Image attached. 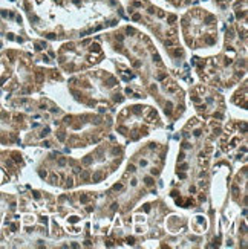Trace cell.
<instances>
[{"mask_svg":"<svg viewBox=\"0 0 248 249\" xmlns=\"http://www.w3.org/2000/svg\"><path fill=\"white\" fill-rule=\"evenodd\" d=\"M40 176L41 178H46V171H40Z\"/></svg>","mask_w":248,"mask_h":249,"instance_id":"6","label":"cell"},{"mask_svg":"<svg viewBox=\"0 0 248 249\" xmlns=\"http://www.w3.org/2000/svg\"><path fill=\"white\" fill-rule=\"evenodd\" d=\"M71 222L75 223V222H78V219H77V217H71Z\"/></svg>","mask_w":248,"mask_h":249,"instance_id":"7","label":"cell"},{"mask_svg":"<svg viewBox=\"0 0 248 249\" xmlns=\"http://www.w3.org/2000/svg\"><path fill=\"white\" fill-rule=\"evenodd\" d=\"M123 188V185H121V183H116V185L114 187V190H121Z\"/></svg>","mask_w":248,"mask_h":249,"instance_id":"4","label":"cell"},{"mask_svg":"<svg viewBox=\"0 0 248 249\" xmlns=\"http://www.w3.org/2000/svg\"><path fill=\"white\" fill-rule=\"evenodd\" d=\"M92 179H94V182H96V180H100V179H101V176L98 175V173H96V175H95V176H94Z\"/></svg>","mask_w":248,"mask_h":249,"instance_id":"2","label":"cell"},{"mask_svg":"<svg viewBox=\"0 0 248 249\" xmlns=\"http://www.w3.org/2000/svg\"><path fill=\"white\" fill-rule=\"evenodd\" d=\"M144 180H146V185H152V183H153V180L150 179V178H146Z\"/></svg>","mask_w":248,"mask_h":249,"instance_id":"1","label":"cell"},{"mask_svg":"<svg viewBox=\"0 0 248 249\" xmlns=\"http://www.w3.org/2000/svg\"><path fill=\"white\" fill-rule=\"evenodd\" d=\"M127 242H129V243H131V245H132V243L135 242V239H132V237H129V239H127Z\"/></svg>","mask_w":248,"mask_h":249,"instance_id":"5","label":"cell"},{"mask_svg":"<svg viewBox=\"0 0 248 249\" xmlns=\"http://www.w3.org/2000/svg\"><path fill=\"white\" fill-rule=\"evenodd\" d=\"M64 164H66V159H64V158H61V159L58 160V165H64Z\"/></svg>","mask_w":248,"mask_h":249,"instance_id":"3","label":"cell"}]
</instances>
